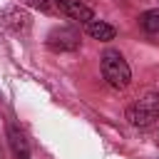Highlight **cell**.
Listing matches in <instances>:
<instances>
[{"label":"cell","mask_w":159,"mask_h":159,"mask_svg":"<svg viewBox=\"0 0 159 159\" xmlns=\"http://www.w3.org/2000/svg\"><path fill=\"white\" fill-rule=\"evenodd\" d=\"M102 77L107 80L109 87L114 89H124L132 80V70L127 65V60L117 52V50H107L102 55Z\"/></svg>","instance_id":"1"},{"label":"cell","mask_w":159,"mask_h":159,"mask_svg":"<svg viewBox=\"0 0 159 159\" xmlns=\"http://www.w3.org/2000/svg\"><path fill=\"white\" fill-rule=\"evenodd\" d=\"M159 114V94L149 92L147 97H142L139 102H134L132 107H127V119L134 127H149Z\"/></svg>","instance_id":"2"},{"label":"cell","mask_w":159,"mask_h":159,"mask_svg":"<svg viewBox=\"0 0 159 159\" xmlns=\"http://www.w3.org/2000/svg\"><path fill=\"white\" fill-rule=\"evenodd\" d=\"M80 32L75 27H55L47 35V47L55 52H72L80 47Z\"/></svg>","instance_id":"3"},{"label":"cell","mask_w":159,"mask_h":159,"mask_svg":"<svg viewBox=\"0 0 159 159\" xmlns=\"http://www.w3.org/2000/svg\"><path fill=\"white\" fill-rule=\"evenodd\" d=\"M60 7H62V12L67 15V17H72V20H80V22H89V20H94V12H92V7L89 5H84L82 0H62V2H57Z\"/></svg>","instance_id":"4"},{"label":"cell","mask_w":159,"mask_h":159,"mask_svg":"<svg viewBox=\"0 0 159 159\" xmlns=\"http://www.w3.org/2000/svg\"><path fill=\"white\" fill-rule=\"evenodd\" d=\"M87 35L94 37V40H99V42H109V40H114L117 30L109 22H104V20H89L87 22Z\"/></svg>","instance_id":"5"},{"label":"cell","mask_w":159,"mask_h":159,"mask_svg":"<svg viewBox=\"0 0 159 159\" xmlns=\"http://www.w3.org/2000/svg\"><path fill=\"white\" fill-rule=\"evenodd\" d=\"M7 137H10V144H12L15 157H17V159H30V149H27V142H25L22 132L10 124V127H7Z\"/></svg>","instance_id":"6"},{"label":"cell","mask_w":159,"mask_h":159,"mask_svg":"<svg viewBox=\"0 0 159 159\" xmlns=\"http://www.w3.org/2000/svg\"><path fill=\"white\" fill-rule=\"evenodd\" d=\"M5 22H7L15 32H20V30L25 32V30L30 27V17H27L22 10H17V7H7V10H5Z\"/></svg>","instance_id":"7"},{"label":"cell","mask_w":159,"mask_h":159,"mask_svg":"<svg viewBox=\"0 0 159 159\" xmlns=\"http://www.w3.org/2000/svg\"><path fill=\"white\" fill-rule=\"evenodd\" d=\"M139 22H142V27H144L147 32H159V7H157V10H147V12L139 17Z\"/></svg>","instance_id":"8"},{"label":"cell","mask_w":159,"mask_h":159,"mask_svg":"<svg viewBox=\"0 0 159 159\" xmlns=\"http://www.w3.org/2000/svg\"><path fill=\"white\" fill-rule=\"evenodd\" d=\"M20 2H25V5H30V7L40 10V12H50V10H52L50 0H20Z\"/></svg>","instance_id":"9"},{"label":"cell","mask_w":159,"mask_h":159,"mask_svg":"<svg viewBox=\"0 0 159 159\" xmlns=\"http://www.w3.org/2000/svg\"><path fill=\"white\" fill-rule=\"evenodd\" d=\"M57 2H62V0H57Z\"/></svg>","instance_id":"10"}]
</instances>
